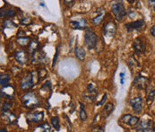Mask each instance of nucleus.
I'll use <instances>...</instances> for the list:
<instances>
[{
    "label": "nucleus",
    "instance_id": "f257e3e1",
    "mask_svg": "<svg viewBox=\"0 0 155 132\" xmlns=\"http://www.w3.org/2000/svg\"><path fill=\"white\" fill-rule=\"evenodd\" d=\"M111 12L117 21H121L127 15V10L123 0H115L110 5Z\"/></svg>",
    "mask_w": 155,
    "mask_h": 132
},
{
    "label": "nucleus",
    "instance_id": "f03ea898",
    "mask_svg": "<svg viewBox=\"0 0 155 132\" xmlns=\"http://www.w3.org/2000/svg\"><path fill=\"white\" fill-rule=\"evenodd\" d=\"M22 105L28 109H33L40 105V100L33 92H28L22 97Z\"/></svg>",
    "mask_w": 155,
    "mask_h": 132
},
{
    "label": "nucleus",
    "instance_id": "7ed1b4c3",
    "mask_svg": "<svg viewBox=\"0 0 155 132\" xmlns=\"http://www.w3.org/2000/svg\"><path fill=\"white\" fill-rule=\"evenodd\" d=\"M98 43V36L97 34L91 30L90 28H87L84 33V44L88 48V49H93L97 47Z\"/></svg>",
    "mask_w": 155,
    "mask_h": 132
},
{
    "label": "nucleus",
    "instance_id": "20e7f679",
    "mask_svg": "<svg viewBox=\"0 0 155 132\" xmlns=\"http://www.w3.org/2000/svg\"><path fill=\"white\" fill-rule=\"evenodd\" d=\"M34 76H35L34 72L30 71L22 77L21 79V82H20V86L22 90H28L32 86H34V84H35Z\"/></svg>",
    "mask_w": 155,
    "mask_h": 132
},
{
    "label": "nucleus",
    "instance_id": "39448f33",
    "mask_svg": "<svg viewBox=\"0 0 155 132\" xmlns=\"http://www.w3.org/2000/svg\"><path fill=\"white\" fill-rule=\"evenodd\" d=\"M116 31H117V25H116L115 22L109 20V21L105 22V23L103 24L102 33H103L104 37H106V38L114 37V35L116 33Z\"/></svg>",
    "mask_w": 155,
    "mask_h": 132
},
{
    "label": "nucleus",
    "instance_id": "423d86ee",
    "mask_svg": "<svg viewBox=\"0 0 155 132\" xmlns=\"http://www.w3.org/2000/svg\"><path fill=\"white\" fill-rule=\"evenodd\" d=\"M144 26H145V22L143 19H138L136 21L127 22L125 24V27L128 32L141 31L144 28Z\"/></svg>",
    "mask_w": 155,
    "mask_h": 132
},
{
    "label": "nucleus",
    "instance_id": "0eeeda50",
    "mask_svg": "<svg viewBox=\"0 0 155 132\" xmlns=\"http://www.w3.org/2000/svg\"><path fill=\"white\" fill-rule=\"evenodd\" d=\"M129 105L135 113H141L143 110V98L136 96L129 101Z\"/></svg>",
    "mask_w": 155,
    "mask_h": 132
},
{
    "label": "nucleus",
    "instance_id": "6e6552de",
    "mask_svg": "<svg viewBox=\"0 0 155 132\" xmlns=\"http://www.w3.org/2000/svg\"><path fill=\"white\" fill-rule=\"evenodd\" d=\"M120 121L124 124H127L130 127H134L140 122V119L136 116H133L131 114H125L121 117Z\"/></svg>",
    "mask_w": 155,
    "mask_h": 132
},
{
    "label": "nucleus",
    "instance_id": "1a4fd4ad",
    "mask_svg": "<svg viewBox=\"0 0 155 132\" xmlns=\"http://www.w3.org/2000/svg\"><path fill=\"white\" fill-rule=\"evenodd\" d=\"M69 25L74 30H84L87 29V21L85 19H78V20H71Z\"/></svg>",
    "mask_w": 155,
    "mask_h": 132
},
{
    "label": "nucleus",
    "instance_id": "9d476101",
    "mask_svg": "<svg viewBox=\"0 0 155 132\" xmlns=\"http://www.w3.org/2000/svg\"><path fill=\"white\" fill-rule=\"evenodd\" d=\"M147 82H148L147 77L143 76H138L134 78L133 84L135 87L139 89H144L145 87H147Z\"/></svg>",
    "mask_w": 155,
    "mask_h": 132
},
{
    "label": "nucleus",
    "instance_id": "9b49d317",
    "mask_svg": "<svg viewBox=\"0 0 155 132\" xmlns=\"http://www.w3.org/2000/svg\"><path fill=\"white\" fill-rule=\"evenodd\" d=\"M27 119L29 121H31V122L42 121L44 119V112L43 111H34L32 113H30L27 116Z\"/></svg>",
    "mask_w": 155,
    "mask_h": 132
},
{
    "label": "nucleus",
    "instance_id": "f8f14e48",
    "mask_svg": "<svg viewBox=\"0 0 155 132\" xmlns=\"http://www.w3.org/2000/svg\"><path fill=\"white\" fill-rule=\"evenodd\" d=\"M134 51L137 54H142L145 51V43L142 41L141 38H136L133 44Z\"/></svg>",
    "mask_w": 155,
    "mask_h": 132
},
{
    "label": "nucleus",
    "instance_id": "ddd939ff",
    "mask_svg": "<svg viewBox=\"0 0 155 132\" xmlns=\"http://www.w3.org/2000/svg\"><path fill=\"white\" fill-rule=\"evenodd\" d=\"M151 129H152V120H143L140 121L137 127V131H151L152 130Z\"/></svg>",
    "mask_w": 155,
    "mask_h": 132
},
{
    "label": "nucleus",
    "instance_id": "4468645a",
    "mask_svg": "<svg viewBox=\"0 0 155 132\" xmlns=\"http://www.w3.org/2000/svg\"><path fill=\"white\" fill-rule=\"evenodd\" d=\"M15 58L16 59V61L21 64V65H23L27 62V59H28V57H27V53L22 50V49H19L15 52Z\"/></svg>",
    "mask_w": 155,
    "mask_h": 132
},
{
    "label": "nucleus",
    "instance_id": "2eb2a0df",
    "mask_svg": "<svg viewBox=\"0 0 155 132\" xmlns=\"http://www.w3.org/2000/svg\"><path fill=\"white\" fill-rule=\"evenodd\" d=\"M146 98H147V103L151 104L155 98V86H147L146 88Z\"/></svg>",
    "mask_w": 155,
    "mask_h": 132
},
{
    "label": "nucleus",
    "instance_id": "dca6fc26",
    "mask_svg": "<svg viewBox=\"0 0 155 132\" xmlns=\"http://www.w3.org/2000/svg\"><path fill=\"white\" fill-rule=\"evenodd\" d=\"M74 53H75V57L79 60H84L85 56H86V52H85V50L83 48H81V47L76 45L75 48H74Z\"/></svg>",
    "mask_w": 155,
    "mask_h": 132
},
{
    "label": "nucleus",
    "instance_id": "f3484780",
    "mask_svg": "<svg viewBox=\"0 0 155 132\" xmlns=\"http://www.w3.org/2000/svg\"><path fill=\"white\" fill-rule=\"evenodd\" d=\"M104 15H105V10L102 9L101 12H100L94 18H92V20H91L92 24H94V25H99L101 22H102V19H103Z\"/></svg>",
    "mask_w": 155,
    "mask_h": 132
},
{
    "label": "nucleus",
    "instance_id": "a211bd4d",
    "mask_svg": "<svg viewBox=\"0 0 155 132\" xmlns=\"http://www.w3.org/2000/svg\"><path fill=\"white\" fill-rule=\"evenodd\" d=\"M113 110H114V104L112 103H108L104 106V109H103V116H104V118H108Z\"/></svg>",
    "mask_w": 155,
    "mask_h": 132
},
{
    "label": "nucleus",
    "instance_id": "6ab92c4d",
    "mask_svg": "<svg viewBox=\"0 0 155 132\" xmlns=\"http://www.w3.org/2000/svg\"><path fill=\"white\" fill-rule=\"evenodd\" d=\"M0 85H1V87H5L6 86L9 85V82H10V76L8 74H2L1 76H0Z\"/></svg>",
    "mask_w": 155,
    "mask_h": 132
},
{
    "label": "nucleus",
    "instance_id": "aec40b11",
    "mask_svg": "<svg viewBox=\"0 0 155 132\" xmlns=\"http://www.w3.org/2000/svg\"><path fill=\"white\" fill-rule=\"evenodd\" d=\"M39 46H40V43L38 42L37 40H32L31 42H30V44L28 45V48H29V50L31 52L34 53L39 49Z\"/></svg>",
    "mask_w": 155,
    "mask_h": 132
},
{
    "label": "nucleus",
    "instance_id": "412c9836",
    "mask_svg": "<svg viewBox=\"0 0 155 132\" xmlns=\"http://www.w3.org/2000/svg\"><path fill=\"white\" fill-rule=\"evenodd\" d=\"M79 105H80V110H79L80 119H81L83 121H84V120H86V119H87V113H86L85 109H84V105L81 102L79 103Z\"/></svg>",
    "mask_w": 155,
    "mask_h": 132
},
{
    "label": "nucleus",
    "instance_id": "4be33fe9",
    "mask_svg": "<svg viewBox=\"0 0 155 132\" xmlns=\"http://www.w3.org/2000/svg\"><path fill=\"white\" fill-rule=\"evenodd\" d=\"M51 124L54 127V129H56L57 130H59L60 129V121H59V118L58 116H54L51 118Z\"/></svg>",
    "mask_w": 155,
    "mask_h": 132
},
{
    "label": "nucleus",
    "instance_id": "5701e85b",
    "mask_svg": "<svg viewBox=\"0 0 155 132\" xmlns=\"http://www.w3.org/2000/svg\"><path fill=\"white\" fill-rule=\"evenodd\" d=\"M29 42H30V38L29 37H25V35L19 37L18 40H17V43L19 44V45H21V46H27V45H29L30 44Z\"/></svg>",
    "mask_w": 155,
    "mask_h": 132
},
{
    "label": "nucleus",
    "instance_id": "b1692460",
    "mask_svg": "<svg viewBox=\"0 0 155 132\" xmlns=\"http://www.w3.org/2000/svg\"><path fill=\"white\" fill-rule=\"evenodd\" d=\"M15 15H16V10L14 8H11V7L4 11V15L5 17H12Z\"/></svg>",
    "mask_w": 155,
    "mask_h": 132
},
{
    "label": "nucleus",
    "instance_id": "393cba45",
    "mask_svg": "<svg viewBox=\"0 0 155 132\" xmlns=\"http://www.w3.org/2000/svg\"><path fill=\"white\" fill-rule=\"evenodd\" d=\"M37 129H41V130L45 132H50L52 130H51V127H50L49 124H48V123H43L42 125L37 127Z\"/></svg>",
    "mask_w": 155,
    "mask_h": 132
},
{
    "label": "nucleus",
    "instance_id": "a878e982",
    "mask_svg": "<svg viewBox=\"0 0 155 132\" xmlns=\"http://www.w3.org/2000/svg\"><path fill=\"white\" fill-rule=\"evenodd\" d=\"M11 106H12V104L11 103H4V104H3V108H2V110H3V113H6V112H8L10 109H11Z\"/></svg>",
    "mask_w": 155,
    "mask_h": 132
},
{
    "label": "nucleus",
    "instance_id": "bb28decb",
    "mask_svg": "<svg viewBox=\"0 0 155 132\" xmlns=\"http://www.w3.org/2000/svg\"><path fill=\"white\" fill-rule=\"evenodd\" d=\"M3 27H5V28H15V24L11 21H5Z\"/></svg>",
    "mask_w": 155,
    "mask_h": 132
},
{
    "label": "nucleus",
    "instance_id": "cd10ccee",
    "mask_svg": "<svg viewBox=\"0 0 155 132\" xmlns=\"http://www.w3.org/2000/svg\"><path fill=\"white\" fill-rule=\"evenodd\" d=\"M58 53H59V49H58V47H57V49H56V54H55V56H54L53 62H52V67H55V66H56L57 59H58Z\"/></svg>",
    "mask_w": 155,
    "mask_h": 132
},
{
    "label": "nucleus",
    "instance_id": "c85d7f7f",
    "mask_svg": "<svg viewBox=\"0 0 155 132\" xmlns=\"http://www.w3.org/2000/svg\"><path fill=\"white\" fill-rule=\"evenodd\" d=\"M92 131H105V129L103 128V127H101V126H98V127H95L93 130H92Z\"/></svg>",
    "mask_w": 155,
    "mask_h": 132
},
{
    "label": "nucleus",
    "instance_id": "c756f323",
    "mask_svg": "<svg viewBox=\"0 0 155 132\" xmlns=\"http://www.w3.org/2000/svg\"><path fill=\"white\" fill-rule=\"evenodd\" d=\"M149 5H150V6L154 10L155 12V0H149Z\"/></svg>",
    "mask_w": 155,
    "mask_h": 132
},
{
    "label": "nucleus",
    "instance_id": "7c9ffc66",
    "mask_svg": "<svg viewBox=\"0 0 155 132\" xmlns=\"http://www.w3.org/2000/svg\"><path fill=\"white\" fill-rule=\"evenodd\" d=\"M106 99H107V94L105 93V94H104V96H103V98H102V100H101L98 104H101V105H102V104L104 103V102L106 101Z\"/></svg>",
    "mask_w": 155,
    "mask_h": 132
},
{
    "label": "nucleus",
    "instance_id": "2f4dec72",
    "mask_svg": "<svg viewBox=\"0 0 155 132\" xmlns=\"http://www.w3.org/2000/svg\"><path fill=\"white\" fill-rule=\"evenodd\" d=\"M150 32H151V34H152L153 37H155V26H153V27L150 29Z\"/></svg>",
    "mask_w": 155,
    "mask_h": 132
},
{
    "label": "nucleus",
    "instance_id": "473e14b6",
    "mask_svg": "<svg viewBox=\"0 0 155 132\" xmlns=\"http://www.w3.org/2000/svg\"><path fill=\"white\" fill-rule=\"evenodd\" d=\"M74 0H64V2H65V4H66L67 5H72V4L74 3Z\"/></svg>",
    "mask_w": 155,
    "mask_h": 132
},
{
    "label": "nucleus",
    "instance_id": "72a5a7b5",
    "mask_svg": "<svg viewBox=\"0 0 155 132\" xmlns=\"http://www.w3.org/2000/svg\"><path fill=\"white\" fill-rule=\"evenodd\" d=\"M119 76H120V78H125L126 73H125V72H120V73H119Z\"/></svg>",
    "mask_w": 155,
    "mask_h": 132
},
{
    "label": "nucleus",
    "instance_id": "f704fd0d",
    "mask_svg": "<svg viewBox=\"0 0 155 132\" xmlns=\"http://www.w3.org/2000/svg\"><path fill=\"white\" fill-rule=\"evenodd\" d=\"M129 4H131V5H133V4H134L135 2H136V0H127Z\"/></svg>",
    "mask_w": 155,
    "mask_h": 132
},
{
    "label": "nucleus",
    "instance_id": "c9c22d12",
    "mask_svg": "<svg viewBox=\"0 0 155 132\" xmlns=\"http://www.w3.org/2000/svg\"><path fill=\"white\" fill-rule=\"evenodd\" d=\"M40 5L42 6V7H46V5H45L44 2H41V3H40Z\"/></svg>",
    "mask_w": 155,
    "mask_h": 132
},
{
    "label": "nucleus",
    "instance_id": "e433bc0d",
    "mask_svg": "<svg viewBox=\"0 0 155 132\" xmlns=\"http://www.w3.org/2000/svg\"><path fill=\"white\" fill-rule=\"evenodd\" d=\"M1 132H3V131H6V130H4V128L3 129H1V130H0Z\"/></svg>",
    "mask_w": 155,
    "mask_h": 132
},
{
    "label": "nucleus",
    "instance_id": "4c0bfd02",
    "mask_svg": "<svg viewBox=\"0 0 155 132\" xmlns=\"http://www.w3.org/2000/svg\"><path fill=\"white\" fill-rule=\"evenodd\" d=\"M153 131H155V123H154V126H153Z\"/></svg>",
    "mask_w": 155,
    "mask_h": 132
}]
</instances>
